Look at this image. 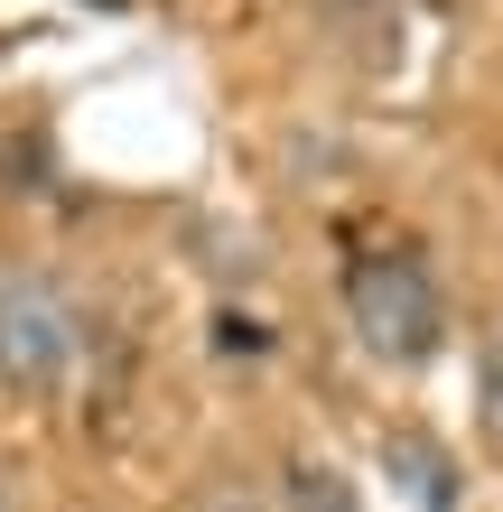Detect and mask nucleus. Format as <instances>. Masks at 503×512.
Returning <instances> with one entry per match:
<instances>
[{"label":"nucleus","instance_id":"nucleus-1","mask_svg":"<svg viewBox=\"0 0 503 512\" xmlns=\"http://www.w3.org/2000/svg\"><path fill=\"white\" fill-rule=\"evenodd\" d=\"M336 298H345L354 345H364L373 364H392V373H420L438 354V336H448V298H438L420 243H364L345 261Z\"/></svg>","mask_w":503,"mask_h":512},{"label":"nucleus","instance_id":"nucleus-3","mask_svg":"<svg viewBox=\"0 0 503 512\" xmlns=\"http://www.w3.org/2000/svg\"><path fill=\"white\" fill-rule=\"evenodd\" d=\"M382 457H392V475H401V494H420V512H457V457L448 447H438L429 429H392V447H382Z\"/></svg>","mask_w":503,"mask_h":512},{"label":"nucleus","instance_id":"nucleus-4","mask_svg":"<svg viewBox=\"0 0 503 512\" xmlns=\"http://www.w3.org/2000/svg\"><path fill=\"white\" fill-rule=\"evenodd\" d=\"M289 512H354V494L327 466H289Z\"/></svg>","mask_w":503,"mask_h":512},{"label":"nucleus","instance_id":"nucleus-5","mask_svg":"<svg viewBox=\"0 0 503 512\" xmlns=\"http://www.w3.org/2000/svg\"><path fill=\"white\" fill-rule=\"evenodd\" d=\"M476 391H485V429L503 438V326L485 336V364H476Z\"/></svg>","mask_w":503,"mask_h":512},{"label":"nucleus","instance_id":"nucleus-6","mask_svg":"<svg viewBox=\"0 0 503 512\" xmlns=\"http://www.w3.org/2000/svg\"><path fill=\"white\" fill-rule=\"evenodd\" d=\"M0 512H19V494H10V475H0Z\"/></svg>","mask_w":503,"mask_h":512},{"label":"nucleus","instance_id":"nucleus-2","mask_svg":"<svg viewBox=\"0 0 503 512\" xmlns=\"http://www.w3.org/2000/svg\"><path fill=\"white\" fill-rule=\"evenodd\" d=\"M84 345H94V326L66 298V280L0 261V382L10 391H66Z\"/></svg>","mask_w":503,"mask_h":512}]
</instances>
